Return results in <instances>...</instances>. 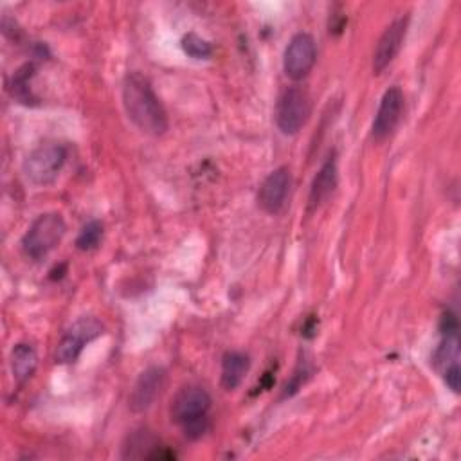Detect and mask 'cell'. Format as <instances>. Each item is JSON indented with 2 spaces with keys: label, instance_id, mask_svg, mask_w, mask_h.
Here are the masks:
<instances>
[{
  "label": "cell",
  "instance_id": "16",
  "mask_svg": "<svg viewBox=\"0 0 461 461\" xmlns=\"http://www.w3.org/2000/svg\"><path fill=\"white\" fill-rule=\"evenodd\" d=\"M31 76H32V65H23L20 70L14 72L13 83H11L13 97H16L20 103H25V104L34 101V97L31 95V88L27 86Z\"/></svg>",
  "mask_w": 461,
  "mask_h": 461
},
{
  "label": "cell",
  "instance_id": "3",
  "mask_svg": "<svg viewBox=\"0 0 461 461\" xmlns=\"http://www.w3.org/2000/svg\"><path fill=\"white\" fill-rule=\"evenodd\" d=\"M67 227L58 212L40 214L22 238V250L31 259L45 258L63 238Z\"/></svg>",
  "mask_w": 461,
  "mask_h": 461
},
{
  "label": "cell",
  "instance_id": "12",
  "mask_svg": "<svg viewBox=\"0 0 461 461\" xmlns=\"http://www.w3.org/2000/svg\"><path fill=\"white\" fill-rule=\"evenodd\" d=\"M337 178H339L337 176V162H335V157L331 155L326 158V162L321 166V169L313 176L310 194H308L310 209L319 207L322 202H326L330 198V194L337 187Z\"/></svg>",
  "mask_w": 461,
  "mask_h": 461
},
{
  "label": "cell",
  "instance_id": "11",
  "mask_svg": "<svg viewBox=\"0 0 461 461\" xmlns=\"http://www.w3.org/2000/svg\"><path fill=\"white\" fill-rule=\"evenodd\" d=\"M402 112H403V94H402V90L398 86L387 88L385 94L382 95L378 112H376L375 121H373V128H371L373 139L375 140L385 139L396 128V124L400 122Z\"/></svg>",
  "mask_w": 461,
  "mask_h": 461
},
{
  "label": "cell",
  "instance_id": "10",
  "mask_svg": "<svg viewBox=\"0 0 461 461\" xmlns=\"http://www.w3.org/2000/svg\"><path fill=\"white\" fill-rule=\"evenodd\" d=\"M164 384H166V371L162 367L151 366V367L144 369L139 375V378L131 389L130 409L133 412L148 411L153 405V402L157 400V396L162 393Z\"/></svg>",
  "mask_w": 461,
  "mask_h": 461
},
{
  "label": "cell",
  "instance_id": "17",
  "mask_svg": "<svg viewBox=\"0 0 461 461\" xmlns=\"http://www.w3.org/2000/svg\"><path fill=\"white\" fill-rule=\"evenodd\" d=\"M101 238H103V223L99 220H90L79 230V234L76 238V247L79 250H92L99 245Z\"/></svg>",
  "mask_w": 461,
  "mask_h": 461
},
{
  "label": "cell",
  "instance_id": "5",
  "mask_svg": "<svg viewBox=\"0 0 461 461\" xmlns=\"http://www.w3.org/2000/svg\"><path fill=\"white\" fill-rule=\"evenodd\" d=\"M312 110L310 95L301 86H288L277 99L276 124L285 135H295L308 121Z\"/></svg>",
  "mask_w": 461,
  "mask_h": 461
},
{
  "label": "cell",
  "instance_id": "1",
  "mask_svg": "<svg viewBox=\"0 0 461 461\" xmlns=\"http://www.w3.org/2000/svg\"><path fill=\"white\" fill-rule=\"evenodd\" d=\"M122 104L130 121L144 133L164 135L169 122L167 113L153 92L149 81L139 72H130L122 81Z\"/></svg>",
  "mask_w": 461,
  "mask_h": 461
},
{
  "label": "cell",
  "instance_id": "6",
  "mask_svg": "<svg viewBox=\"0 0 461 461\" xmlns=\"http://www.w3.org/2000/svg\"><path fill=\"white\" fill-rule=\"evenodd\" d=\"M103 333V324L94 317L77 319L61 337L56 348V360L59 364L76 362L83 348Z\"/></svg>",
  "mask_w": 461,
  "mask_h": 461
},
{
  "label": "cell",
  "instance_id": "2",
  "mask_svg": "<svg viewBox=\"0 0 461 461\" xmlns=\"http://www.w3.org/2000/svg\"><path fill=\"white\" fill-rule=\"evenodd\" d=\"M211 396L203 387H182L171 402V420L182 429L185 438L198 439L207 432L211 425Z\"/></svg>",
  "mask_w": 461,
  "mask_h": 461
},
{
  "label": "cell",
  "instance_id": "8",
  "mask_svg": "<svg viewBox=\"0 0 461 461\" xmlns=\"http://www.w3.org/2000/svg\"><path fill=\"white\" fill-rule=\"evenodd\" d=\"M290 169L286 166H279L274 171H270L265 180L259 185L258 191V205L268 212V214H277L285 209L286 198L290 193Z\"/></svg>",
  "mask_w": 461,
  "mask_h": 461
},
{
  "label": "cell",
  "instance_id": "4",
  "mask_svg": "<svg viewBox=\"0 0 461 461\" xmlns=\"http://www.w3.org/2000/svg\"><path fill=\"white\" fill-rule=\"evenodd\" d=\"M67 160V148L59 142L36 146L23 160V173L34 185L52 184Z\"/></svg>",
  "mask_w": 461,
  "mask_h": 461
},
{
  "label": "cell",
  "instance_id": "14",
  "mask_svg": "<svg viewBox=\"0 0 461 461\" xmlns=\"http://www.w3.org/2000/svg\"><path fill=\"white\" fill-rule=\"evenodd\" d=\"M38 366V355L34 351L32 346L29 344H16L11 351V371L14 380H18L20 384L29 380Z\"/></svg>",
  "mask_w": 461,
  "mask_h": 461
},
{
  "label": "cell",
  "instance_id": "15",
  "mask_svg": "<svg viewBox=\"0 0 461 461\" xmlns=\"http://www.w3.org/2000/svg\"><path fill=\"white\" fill-rule=\"evenodd\" d=\"M180 45H182V50H184L187 56L194 58V59H207V58L212 54L211 43H209L207 40H203L202 36H198L196 32H187V34H184Z\"/></svg>",
  "mask_w": 461,
  "mask_h": 461
},
{
  "label": "cell",
  "instance_id": "18",
  "mask_svg": "<svg viewBox=\"0 0 461 461\" xmlns=\"http://www.w3.org/2000/svg\"><path fill=\"white\" fill-rule=\"evenodd\" d=\"M443 380H445V384H447L454 393H459V387H461L459 364H452V366L445 367V369H443Z\"/></svg>",
  "mask_w": 461,
  "mask_h": 461
},
{
  "label": "cell",
  "instance_id": "13",
  "mask_svg": "<svg viewBox=\"0 0 461 461\" xmlns=\"http://www.w3.org/2000/svg\"><path fill=\"white\" fill-rule=\"evenodd\" d=\"M249 364V357L241 351L225 353L221 358V387L227 391L236 389L245 378Z\"/></svg>",
  "mask_w": 461,
  "mask_h": 461
},
{
  "label": "cell",
  "instance_id": "7",
  "mask_svg": "<svg viewBox=\"0 0 461 461\" xmlns=\"http://www.w3.org/2000/svg\"><path fill=\"white\" fill-rule=\"evenodd\" d=\"M315 59L317 45L313 36L308 32H297L290 38L283 54L285 74L294 81H301L312 72Z\"/></svg>",
  "mask_w": 461,
  "mask_h": 461
},
{
  "label": "cell",
  "instance_id": "9",
  "mask_svg": "<svg viewBox=\"0 0 461 461\" xmlns=\"http://www.w3.org/2000/svg\"><path fill=\"white\" fill-rule=\"evenodd\" d=\"M407 16H400L396 20H393L385 31L382 32V36L378 38V43L375 47L373 52V72L380 74L382 70H385L393 59L396 58V54L402 49V43L405 40V32H407Z\"/></svg>",
  "mask_w": 461,
  "mask_h": 461
}]
</instances>
